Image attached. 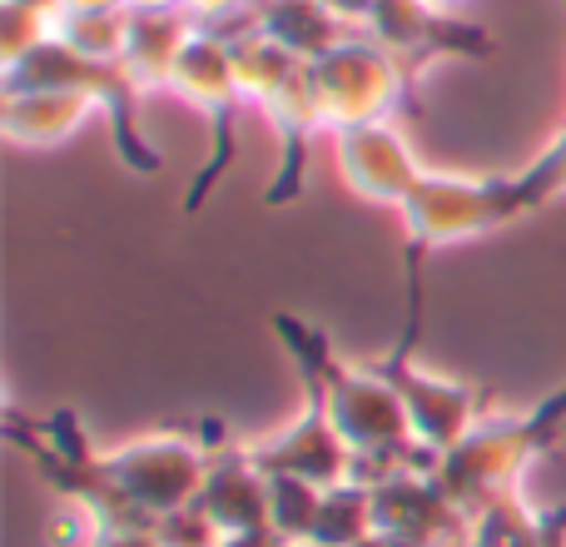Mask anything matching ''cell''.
Listing matches in <instances>:
<instances>
[{
	"mask_svg": "<svg viewBox=\"0 0 566 547\" xmlns=\"http://www.w3.org/2000/svg\"><path fill=\"white\" fill-rule=\"evenodd\" d=\"M274 333L289 343V353L303 369L308 389L323 399L333 429H338L343 443L353 448V473H358V463H368V458L392 463L402 453V443H418L412 438L408 409H402L398 389L388 383V373H368V369L343 363L338 353H333V343L323 339L313 323L293 319V313H279Z\"/></svg>",
	"mask_w": 566,
	"mask_h": 547,
	"instance_id": "cell-1",
	"label": "cell"
},
{
	"mask_svg": "<svg viewBox=\"0 0 566 547\" xmlns=\"http://www.w3.org/2000/svg\"><path fill=\"white\" fill-rule=\"evenodd\" d=\"M566 423V389L557 399H547L542 409H532L527 419H502V423H478L458 448H448L438 458V483L448 488V498L462 513L488 508L492 498L512 493L517 473L532 463V453L547 448V438Z\"/></svg>",
	"mask_w": 566,
	"mask_h": 547,
	"instance_id": "cell-2",
	"label": "cell"
},
{
	"mask_svg": "<svg viewBox=\"0 0 566 547\" xmlns=\"http://www.w3.org/2000/svg\"><path fill=\"white\" fill-rule=\"evenodd\" d=\"M402 229H408V279H412V323H418V289H422V265L438 249L468 245L478 235L512 225L502 179H468V175H428L412 185L402 199Z\"/></svg>",
	"mask_w": 566,
	"mask_h": 547,
	"instance_id": "cell-3",
	"label": "cell"
},
{
	"mask_svg": "<svg viewBox=\"0 0 566 547\" xmlns=\"http://www.w3.org/2000/svg\"><path fill=\"white\" fill-rule=\"evenodd\" d=\"M185 105H195L209 125V159L185 189V215L205 209V199L214 195V185L229 175L239 155V105H244V90L234 80V55H229V35L214 25H195L185 55L175 65V80H169Z\"/></svg>",
	"mask_w": 566,
	"mask_h": 547,
	"instance_id": "cell-4",
	"label": "cell"
},
{
	"mask_svg": "<svg viewBox=\"0 0 566 547\" xmlns=\"http://www.w3.org/2000/svg\"><path fill=\"white\" fill-rule=\"evenodd\" d=\"M308 90L318 120L328 135L353 125H373V120H392V110L408 100V75L402 65L378 45V40L348 35L338 50L308 65Z\"/></svg>",
	"mask_w": 566,
	"mask_h": 547,
	"instance_id": "cell-5",
	"label": "cell"
},
{
	"mask_svg": "<svg viewBox=\"0 0 566 547\" xmlns=\"http://www.w3.org/2000/svg\"><path fill=\"white\" fill-rule=\"evenodd\" d=\"M105 478L115 483V493L139 513V518L159 523L169 513L189 508L205 488L209 458L195 438L185 433H155V438L125 443L119 453H105L99 458Z\"/></svg>",
	"mask_w": 566,
	"mask_h": 547,
	"instance_id": "cell-6",
	"label": "cell"
},
{
	"mask_svg": "<svg viewBox=\"0 0 566 547\" xmlns=\"http://www.w3.org/2000/svg\"><path fill=\"white\" fill-rule=\"evenodd\" d=\"M363 30H368V40H378V45L398 60L408 85L432 65V60L488 55L492 50L488 30L462 25V20H452L448 10L428 6V0H378Z\"/></svg>",
	"mask_w": 566,
	"mask_h": 547,
	"instance_id": "cell-7",
	"label": "cell"
},
{
	"mask_svg": "<svg viewBox=\"0 0 566 547\" xmlns=\"http://www.w3.org/2000/svg\"><path fill=\"white\" fill-rule=\"evenodd\" d=\"M333 165H338V179L348 185V195H358L363 205H392V209H402L412 185L428 175L422 159L412 155L408 135L392 120L338 130L333 135Z\"/></svg>",
	"mask_w": 566,
	"mask_h": 547,
	"instance_id": "cell-8",
	"label": "cell"
},
{
	"mask_svg": "<svg viewBox=\"0 0 566 547\" xmlns=\"http://www.w3.org/2000/svg\"><path fill=\"white\" fill-rule=\"evenodd\" d=\"M382 373H388V383L398 389L402 409H408L412 438H418L428 453L442 458V453L458 448V443L478 429V423H472L478 419V393L472 389H462V383L442 379V373H432V369H418L408 353L388 359Z\"/></svg>",
	"mask_w": 566,
	"mask_h": 547,
	"instance_id": "cell-9",
	"label": "cell"
},
{
	"mask_svg": "<svg viewBox=\"0 0 566 547\" xmlns=\"http://www.w3.org/2000/svg\"><path fill=\"white\" fill-rule=\"evenodd\" d=\"M254 463L264 473H293V478H308L318 483V488H338V483L353 478V448L343 443V433L333 429L328 409H323V399L308 389V403H303V413L289 423V429L279 433V438L259 443Z\"/></svg>",
	"mask_w": 566,
	"mask_h": 547,
	"instance_id": "cell-10",
	"label": "cell"
},
{
	"mask_svg": "<svg viewBox=\"0 0 566 547\" xmlns=\"http://www.w3.org/2000/svg\"><path fill=\"white\" fill-rule=\"evenodd\" d=\"M269 115V125L279 130V175L269 179L264 189V205L279 209V205H293L303 195V179H308V155H313V140H318L323 120H318V105H313V90H308V65L259 105Z\"/></svg>",
	"mask_w": 566,
	"mask_h": 547,
	"instance_id": "cell-11",
	"label": "cell"
},
{
	"mask_svg": "<svg viewBox=\"0 0 566 547\" xmlns=\"http://www.w3.org/2000/svg\"><path fill=\"white\" fill-rule=\"evenodd\" d=\"M95 110L85 90H0V135L20 149H50L65 145Z\"/></svg>",
	"mask_w": 566,
	"mask_h": 547,
	"instance_id": "cell-12",
	"label": "cell"
},
{
	"mask_svg": "<svg viewBox=\"0 0 566 547\" xmlns=\"http://www.w3.org/2000/svg\"><path fill=\"white\" fill-rule=\"evenodd\" d=\"M195 503L219 533L269 528V473L254 463V453H229L209 463Z\"/></svg>",
	"mask_w": 566,
	"mask_h": 547,
	"instance_id": "cell-13",
	"label": "cell"
},
{
	"mask_svg": "<svg viewBox=\"0 0 566 547\" xmlns=\"http://www.w3.org/2000/svg\"><path fill=\"white\" fill-rule=\"evenodd\" d=\"M195 25L199 20L185 16V10H129V35H125L119 65L135 80L139 95H145V90H169Z\"/></svg>",
	"mask_w": 566,
	"mask_h": 547,
	"instance_id": "cell-14",
	"label": "cell"
},
{
	"mask_svg": "<svg viewBox=\"0 0 566 547\" xmlns=\"http://www.w3.org/2000/svg\"><path fill=\"white\" fill-rule=\"evenodd\" d=\"M249 25L264 30L269 40H279L303 65H313V60H323L328 50H338L353 30V25H343L323 0H259Z\"/></svg>",
	"mask_w": 566,
	"mask_h": 547,
	"instance_id": "cell-15",
	"label": "cell"
},
{
	"mask_svg": "<svg viewBox=\"0 0 566 547\" xmlns=\"http://www.w3.org/2000/svg\"><path fill=\"white\" fill-rule=\"evenodd\" d=\"M229 55H234L239 90H244V100H254V105H264L269 95H279V90L303 70L298 55H289L279 40H269L264 30H254V25L229 35Z\"/></svg>",
	"mask_w": 566,
	"mask_h": 547,
	"instance_id": "cell-16",
	"label": "cell"
},
{
	"mask_svg": "<svg viewBox=\"0 0 566 547\" xmlns=\"http://www.w3.org/2000/svg\"><path fill=\"white\" fill-rule=\"evenodd\" d=\"M368 533H378L373 523V483H338V488H323L318 503V523H313V543L323 547H358Z\"/></svg>",
	"mask_w": 566,
	"mask_h": 547,
	"instance_id": "cell-17",
	"label": "cell"
},
{
	"mask_svg": "<svg viewBox=\"0 0 566 547\" xmlns=\"http://www.w3.org/2000/svg\"><path fill=\"white\" fill-rule=\"evenodd\" d=\"M129 35V10H60L55 16V40H65L75 55L119 65Z\"/></svg>",
	"mask_w": 566,
	"mask_h": 547,
	"instance_id": "cell-18",
	"label": "cell"
},
{
	"mask_svg": "<svg viewBox=\"0 0 566 547\" xmlns=\"http://www.w3.org/2000/svg\"><path fill=\"white\" fill-rule=\"evenodd\" d=\"M502 195H507L512 219L532 215V209H542V205H552L557 195H566V130L552 140L547 149H542L537 159H532L527 169H517V175L502 179Z\"/></svg>",
	"mask_w": 566,
	"mask_h": 547,
	"instance_id": "cell-19",
	"label": "cell"
},
{
	"mask_svg": "<svg viewBox=\"0 0 566 547\" xmlns=\"http://www.w3.org/2000/svg\"><path fill=\"white\" fill-rule=\"evenodd\" d=\"M468 547H547V528L527 518L517 493H502V498H492L488 508L472 513Z\"/></svg>",
	"mask_w": 566,
	"mask_h": 547,
	"instance_id": "cell-20",
	"label": "cell"
},
{
	"mask_svg": "<svg viewBox=\"0 0 566 547\" xmlns=\"http://www.w3.org/2000/svg\"><path fill=\"white\" fill-rule=\"evenodd\" d=\"M318 503L323 488L308 478H293V473H269V528L283 533L289 543L313 538V523H318Z\"/></svg>",
	"mask_w": 566,
	"mask_h": 547,
	"instance_id": "cell-21",
	"label": "cell"
},
{
	"mask_svg": "<svg viewBox=\"0 0 566 547\" xmlns=\"http://www.w3.org/2000/svg\"><path fill=\"white\" fill-rule=\"evenodd\" d=\"M55 35V20L45 10L15 6V0H0V65H15L30 50H40Z\"/></svg>",
	"mask_w": 566,
	"mask_h": 547,
	"instance_id": "cell-22",
	"label": "cell"
},
{
	"mask_svg": "<svg viewBox=\"0 0 566 547\" xmlns=\"http://www.w3.org/2000/svg\"><path fill=\"white\" fill-rule=\"evenodd\" d=\"M254 6L259 0H185V16H195L199 25H214V30H224L229 20H239V25L249 30Z\"/></svg>",
	"mask_w": 566,
	"mask_h": 547,
	"instance_id": "cell-23",
	"label": "cell"
},
{
	"mask_svg": "<svg viewBox=\"0 0 566 547\" xmlns=\"http://www.w3.org/2000/svg\"><path fill=\"white\" fill-rule=\"evenodd\" d=\"M90 547H165L155 528H99Z\"/></svg>",
	"mask_w": 566,
	"mask_h": 547,
	"instance_id": "cell-24",
	"label": "cell"
},
{
	"mask_svg": "<svg viewBox=\"0 0 566 547\" xmlns=\"http://www.w3.org/2000/svg\"><path fill=\"white\" fill-rule=\"evenodd\" d=\"M219 547H289V538L274 528H244V533H224Z\"/></svg>",
	"mask_w": 566,
	"mask_h": 547,
	"instance_id": "cell-25",
	"label": "cell"
},
{
	"mask_svg": "<svg viewBox=\"0 0 566 547\" xmlns=\"http://www.w3.org/2000/svg\"><path fill=\"white\" fill-rule=\"evenodd\" d=\"M323 6H328L343 25H368V16H373V6H378V0H323Z\"/></svg>",
	"mask_w": 566,
	"mask_h": 547,
	"instance_id": "cell-26",
	"label": "cell"
},
{
	"mask_svg": "<svg viewBox=\"0 0 566 547\" xmlns=\"http://www.w3.org/2000/svg\"><path fill=\"white\" fill-rule=\"evenodd\" d=\"M65 10H129L125 0H65Z\"/></svg>",
	"mask_w": 566,
	"mask_h": 547,
	"instance_id": "cell-27",
	"label": "cell"
},
{
	"mask_svg": "<svg viewBox=\"0 0 566 547\" xmlns=\"http://www.w3.org/2000/svg\"><path fill=\"white\" fill-rule=\"evenodd\" d=\"M129 10H185V0H125Z\"/></svg>",
	"mask_w": 566,
	"mask_h": 547,
	"instance_id": "cell-28",
	"label": "cell"
},
{
	"mask_svg": "<svg viewBox=\"0 0 566 547\" xmlns=\"http://www.w3.org/2000/svg\"><path fill=\"white\" fill-rule=\"evenodd\" d=\"M15 6H30V10H45L50 20L60 16V10H65V0H15Z\"/></svg>",
	"mask_w": 566,
	"mask_h": 547,
	"instance_id": "cell-29",
	"label": "cell"
},
{
	"mask_svg": "<svg viewBox=\"0 0 566 547\" xmlns=\"http://www.w3.org/2000/svg\"><path fill=\"white\" fill-rule=\"evenodd\" d=\"M428 6H438V10H452V6H462V0H428Z\"/></svg>",
	"mask_w": 566,
	"mask_h": 547,
	"instance_id": "cell-30",
	"label": "cell"
},
{
	"mask_svg": "<svg viewBox=\"0 0 566 547\" xmlns=\"http://www.w3.org/2000/svg\"><path fill=\"white\" fill-rule=\"evenodd\" d=\"M289 547H323V543H313V538H303V543H289Z\"/></svg>",
	"mask_w": 566,
	"mask_h": 547,
	"instance_id": "cell-31",
	"label": "cell"
}]
</instances>
